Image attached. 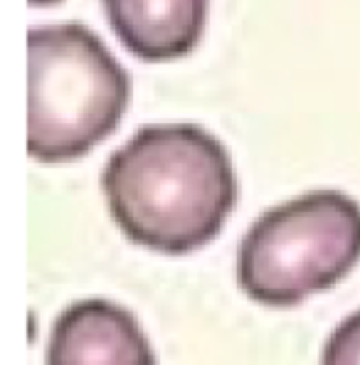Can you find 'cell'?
<instances>
[{
    "label": "cell",
    "instance_id": "2",
    "mask_svg": "<svg viewBox=\"0 0 360 365\" xmlns=\"http://www.w3.org/2000/svg\"><path fill=\"white\" fill-rule=\"evenodd\" d=\"M131 77L82 23L28 32V153L42 163L87 155L119 128Z\"/></svg>",
    "mask_w": 360,
    "mask_h": 365
},
{
    "label": "cell",
    "instance_id": "7",
    "mask_svg": "<svg viewBox=\"0 0 360 365\" xmlns=\"http://www.w3.org/2000/svg\"><path fill=\"white\" fill-rule=\"evenodd\" d=\"M28 3L37 8V5H55V3H60V0H28Z\"/></svg>",
    "mask_w": 360,
    "mask_h": 365
},
{
    "label": "cell",
    "instance_id": "1",
    "mask_svg": "<svg viewBox=\"0 0 360 365\" xmlns=\"http://www.w3.org/2000/svg\"><path fill=\"white\" fill-rule=\"evenodd\" d=\"M101 187L121 232L163 255L215 240L237 200L227 148L195 123L138 128L106 160Z\"/></svg>",
    "mask_w": 360,
    "mask_h": 365
},
{
    "label": "cell",
    "instance_id": "6",
    "mask_svg": "<svg viewBox=\"0 0 360 365\" xmlns=\"http://www.w3.org/2000/svg\"><path fill=\"white\" fill-rule=\"evenodd\" d=\"M321 365H360V311L348 316L329 336Z\"/></svg>",
    "mask_w": 360,
    "mask_h": 365
},
{
    "label": "cell",
    "instance_id": "3",
    "mask_svg": "<svg viewBox=\"0 0 360 365\" xmlns=\"http://www.w3.org/2000/svg\"><path fill=\"white\" fill-rule=\"evenodd\" d=\"M360 259V205L316 190L272 207L245 235L237 255L242 292L264 306H297L336 287Z\"/></svg>",
    "mask_w": 360,
    "mask_h": 365
},
{
    "label": "cell",
    "instance_id": "5",
    "mask_svg": "<svg viewBox=\"0 0 360 365\" xmlns=\"http://www.w3.org/2000/svg\"><path fill=\"white\" fill-rule=\"evenodd\" d=\"M121 45L143 62L190 55L207 20V0H104Z\"/></svg>",
    "mask_w": 360,
    "mask_h": 365
},
{
    "label": "cell",
    "instance_id": "4",
    "mask_svg": "<svg viewBox=\"0 0 360 365\" xmlns=\"http://www.w3.org/2000/svg\"><path fill=\"white\" fill-rule=\"evenodd\" d=\"M47 365H155V353L131 311L84 299L67 306L52 326Z\"/></svg>",
    "mask_w": 360,
    "mask_h": 365
}]
</instances>
